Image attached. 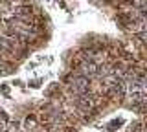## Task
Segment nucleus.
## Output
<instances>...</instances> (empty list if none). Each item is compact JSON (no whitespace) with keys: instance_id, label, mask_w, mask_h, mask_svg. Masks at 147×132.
<instances>
[{"instance_id":"1","label":"nucleus","mask_w":147,"mask_h":132,"mask_svg":"<svg viewBox=\"0 0 147 132\" xmlns=\"http://www.w3.org/2000/svg\"><path fill=\"white\" fill-rule=\"evenodd\" d=\"M68 86H70V92H74L76 95H83V94L88 92L90 83H88V77H85V75L81 74V75L72 77L70 83H68Z\"/></svg>"},{"instance_id":"2","label":"nucleus","mask_w":147,"mask_h":132,"mask_svg":"<svg viewBox=\"0 0 147 132\" xmlns=\"http://www.w3.org/2000/svg\"><path fill=\"white\" fill-rule=\"evenodd\" d=\"M96 105H98V97L92 95V94H88V92L83 94V95H77V99H76V108L79 112H83V114L90 112Z\"/></svg>"},{"instance_id":"3","label":"nucleus","mask_w":147,"mask_h":132,"mask_svg":"<svg viewBox=\"0 0 147 132\" xmlns=\"http://www.w3.org/2000/svg\"><path fill=\"white\" fill-rule=\"evenodd\" d=\"M101 68H103V64L92 61V59H85V61L81 62V74L85 77H99Z\"/></svg>"},{"instance_id":"4","label":"nucleus","mask_w":147,"mask_h":132,"mask_svg":"<svg viewBox=\"0 0 147 132\" xmlns=\"http://www.w3.org/2000/svg\"><path fill=\"white\" fill-rule=\"evenodd\" d=\"M121 125H123V119H114L109 123V130H114L116 127H121Z\"/></svg>"},{"instance_id":"5","label":"nucleus","mask_w":147,"mask_h":132,"mask_svg":"<svg viewBox=\"0 0 147 132\" xmlns=\"http://www.w3.org/2000/svg\"><path fill=\"white\" fill-rule=\"evenodd\" d=\"M4 44H6V40H0V52H9V50H11V46H4Z\"/></svg>"}]
</instances>
